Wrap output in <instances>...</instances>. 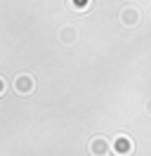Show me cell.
<instances>
[{
	"mask_svg": "<svg viewBox=\"0 0 151 156\" xmlns=\"http://www.w3.org/2000/svg\"><path fill=\"white\" fill-rule=\"evenodd\" d=\"M132 149H135V144H132V140H130V137L121 135V137H116V140H113V151H116V154L125 156V154H130Z\"/></svg>",
	"mask_w": 151,
	"mask_h": 156,
	"instance_id": "6da1fadb",
	"label": "cell"
},
{
	"mask_svg": "<svg viewBox=\"0 0 151 156\" xmlns=\"http://www.w3.org/2000/svg\"><path fill=\"white\" fill-rule=\"evenodd\" d=\"M71 5H73L76 10H85V7L90 5V0H71Z\"/></svg>",
	"mask_w": 151,
	"mask_h": 156,
	"instance_id": "8992f818",
	"label": "cell"
},
{
	"mask_svg": "<svg viewBox=\"0 0 151 156\" xmlns=\"http://www.w3.org/2000/svg\"><path fill=\"white\" fill-rule=\"evenodd\" d=\"M14 88H17V92H21V95H28L31 90H33V78L31 76H17V80H14Z\"/></svg>",
	"mask_w": 151,
	"mask_h": 156,
	"instance_id": "3957f363",
	"label": "cell"
},
{
	"mask_svg": "<svg viewBox=\"0 0 151 156\" xmlns=\"http://www.w3.org/2000/svg\"><path fill=\"white\" fill-rule=\"evenodd\" d=\"M121 21L125 24V26H135L137 21H139V12L135 10V7H125L121 14Z\"/></svg>",
	"mask_w": 151,
	"mask_h": 156,
	"instance_id": "277c9868",
	"label": "cell"
},
{
	"mask_svg": "<svg viewBox=\"0 0 151 156\" xmlns=\"http://www.w3.org/2000/svg\"><path fill=\"white\" fill-rule=\"evenodd\" d=\"M149 111H151V104H149Z\"/></svg>",
	"mask_w": 151,
	"mask_h": 156,
	"instance_id": "52a82bcc",
	"label": "cell"
},
{
	"mask_svg": "<svg viewBox=\"0 0 151 156\" xmlns=\"http://www.w3.org/2000/svg\"><path fill=\"white\" fill-rule=\"evenodd\" d=\"M90 151L94 156H109L111 154V147H109V142L104 137H94L92 142H90Z\"/></svg>",
	"mask_w": 151,
	"mask_h": 156,
	"instance_id": "7a4b0ae2",
	"label": "cell"
},
{
	"mask_svg": "<svg viewBox=\"0 0 151 156\" xmlns=\"http://www.w3.org/2000/svg\"><path fill=\"white\" fill-rule=\"evenodd\" d=\"M73 38H76V31L73 29H64V31H61V40H64V43H71Z\"/></svg>",
	"mask_w": 151,
	"mask_h": 156,
	"instance_id": "5b68a950",
	"label": "cell"
}]
</instances>
